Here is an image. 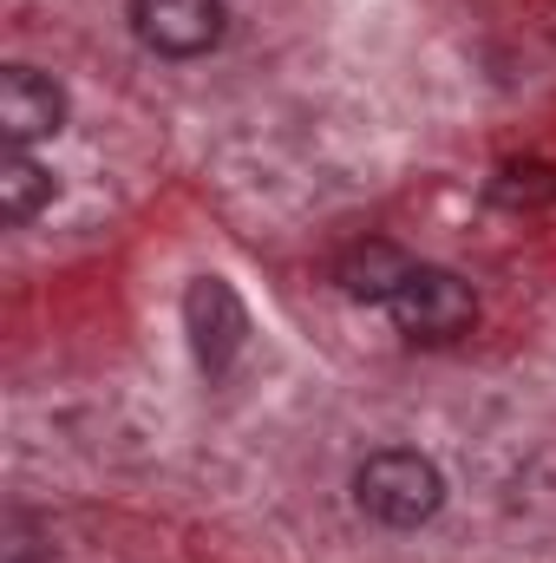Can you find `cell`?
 <instances>
[{
	"mask_svg": "<svg viewBox=\"0 0 556 563\" xmlns=\"http://www.w3.org/2000/svg\"><path fill=\"white\" fill-rule=\"evenodd\" d=\"M354 505L387 525V531H413L425 518H438L445 505V472L425 459V452H407V445H387V452H367L360 472H354Z\"/></svg>",
	"mask_w": 556,
	"mask_h": 563,
	"instance_id": "1",
	"label": "cell"
},
{
	"mask_svg": "<svg viewBox=\"0 0 556 563\" xmlns=\"http://www.w3.org/2000/svg\"><path fill=\"white\" fill-rule=\"evenodd\" d=\"M387 314H393V328H400L407 341H425V347H438V341H458V334L478 321V295H471V282L452 276V269L413 263V276L393 288Z\"/></svg>",
	"mask_w": 556,
	"mask_h": 563,
	"instance_id": "2",
	"label": "cell"
},
{
	"mask_svg": "<svg viewBox=\"0 0 556 563\" xmlns=\"http://www.w3.org/2000/svg\"><path fill=\"white\" fill-rule=\"evenodd\" d=\"M230 7L223 0H132V33L157 59H197L223 40Z\"/></svg>",
	"mask_w": 556,
	"mask_h": 563,
	"instance_id": "3",
	"label": "cell"
},
{
	"mask_svg": "<svg viewBox=\"0 0 556 563\" xmlns=\"http://www.w3.org/2000/svg\"><path fill=\"white\" fill-rule=\"evenodd\" d=\"M184 328H190V347H197L203 374H230V361L249 341V308L223 276H197L190 295H184Z\"/></svg>",
	"mask_w": 556,
	"mask_h": 563,
	"instance_id": "4",
	"label": "cell"
},
{
	"mask_svg": "<svg viewBox=\"0 0 556 563\" xmlns=\"http://www.w3.org/2000/svg\"><path fill=\"white\" fill-rule=\"evenodd\" d=\"M59 132H66V86L33 73V66H7L0 73V139L40 144Z\"/></svg>",
	"mask_w": 556,
	"mask_h": 563,
	"instance_id": "5",
	"label": "cell"
},
{
	"mask_svg": "<svg viewBox=\"0 0 556 563\" xmlns=\"http://www.w3.org/2000/svg\"><path fill=\"white\" fill-rule=\"evenodd\" d=\"M407 276H413V263H407L393 243H354V250L334 263V282H341L354 301H380V308L393 301V288Z\"/></svg>",
	"mask_w": 556,
	"mask_h": 563,
	"instance_id": "6",
	"label": "cell"
},
{
	"mask_svg": "<svg viewBox=\"0 0 556 563\" xmlns=\"http://www.w3.org/2000/svg\"><path fill=\"white\" fill-rule=\"evenodd\" d=\"M53 203V170L40 157H26V144L0 151V217L7 223H33Z\"/></svg>",
	"mask_w": 556,
	"mask_h": 563,
	"instance_id": "7",
	"label": "cell"
},
{
	"mask_svg": "<svg viewBox=\"0 0 556 563\" xmlns=\"http://www.w3.org/2000/svg\"><path fill=\"white\" fill-rule=\"evenodd\" d=\"M491 203H504V210H544V203H556V164H544V157L504 164L491 177Z\"/></svg>",
	"mask_w": 556,
	"mask_h": 563,
	"instance_id": "8",
	"label": "cell"
}]
</instances>
